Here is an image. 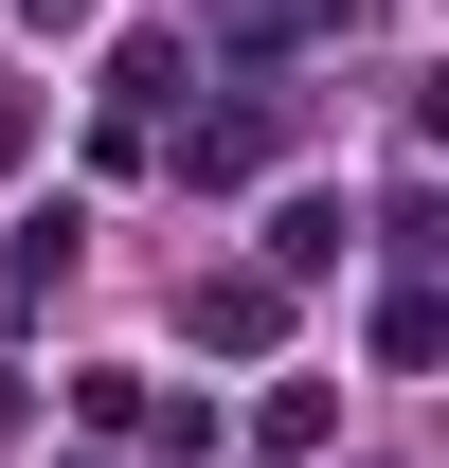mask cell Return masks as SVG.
Masks as SVG:
<instances>
[{"instance_id": "obj_1", "label": "cell", "mask_w": 449, "mask_h": 468, "mask_svg": "<svg viewBox=\"0 0 449 468\" xmlns=\"http://www.w3.org/2000/svg\"><path fill=\"white\" fill-rule=\"evenodd\" d=\"M270 324H287V289H270V271H216V289H198V343H216V360H252Z\"/></svg>"}, {"instance_id": "obj_2", "label": "cell", "mask_w": 449, "mask_h": 468, "mask_svg": "<svg viewBox=\"0 0 449 468\" xmlns=\"http://www.w3.org/2000/svg\"><path fill=\"white\" fill-rule=\"evenodd\" d=\"M341 234H360L341 198H270V289H287V271H341Z\"/></svg>"}, {"instance_id": "obj_3", "label": "cell", "mask_w": 449, "mask_h": 468, "mask_svg": "<svg viewBox=\"0 0 449 468\" xmlns=\"http://www.w3.org/2000/svg\"><path fill=\"white\" fill-rule=\"evenodd\" d=\"M378 360H449V289H395L378 306Z\"/></svg>"}, {"instance_id": "obj_4", "label": "cell", "mask_w": 449, "mask_h": 468, "mask_svg": "<svg viewBox=\"0 0 449 468\" xmlns=\"http://www.w3.org/2000/svg\"><path fill=\"white\" fill-rule=\"evenodd\" d=\"M90 18H109V0H18V37H90Z\"/></svg>"}, {"instance_id": "obj_5", "label": "cell", "mask_w": 449, "mask_h": 468, "mask_svg": "<svg viewBox=\"0 0 449 468\" xmlns=\"http://www.w3.org/2000/svg\"><path fill=\"white\" fill-rule=\"evenodd\" d=\"M395 252H432V271H449V180H432V198H413V234H395Z\"/></svg>"}, {"instance_id": "obj_6", "label": "cell", "mask_w": 449, "mask_h": 468, "mask_svg": "<svg viewBox=\"0 0 449 468\" xmlns=\"http://www.w3.org/2000/svg\"><path fill=\"white\" fill-rule=\"evenodd\" d=\"M216 18H234V37H287V18H306V0H216Z\"/></svg>"}, {"instance_id": "obj_7", "label": "cell", "mask_w": 449, "mask_h": 468, "mask_svg": "<svg viewBox=\"0 0 449 468\" xmlns=\"http://www.w3.org/2000/svg\"><path fill=\"white\" fill-rule=\"evenodd\" d=\"M413 144H449V72H413Z\"/></svg>"}, {"instance_id": "obj_8", "label": "cell", "mask_w": 449, "mask_h": 468, "mask_svg": "<svg viewBox=\"0 0 449 468\" xmlns=\"http://www.w3.org/2000/svg\"><path fill=\"white\" fill-rule=\"evenodd\" d=\"M72 468H109V451H72Z\"/></svg>"}, {"instance_id": "obj_9", "label": "cell", "mask_w": 449, "mask_h": 468, "mask_svg": "<svg viewBox=\"0 0 449 468\" xmlns=\"http://www.w3.org/2000/svg\"><path fill=\"white\" fill-rule=\"evenodd\" d=\"M0 144H18V126H0Z\"/></svg>"}]
</instances>
